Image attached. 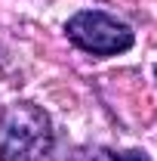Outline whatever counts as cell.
I'll return each instance as SVG.
<instances>
[{
  "label": "cell",
  "mask_w": 157,
  "mask_h": 161,
  "mask_svg": "<svg viewBox=\"0 0 157 161\" xmlns=\"http://www.w3.org/2000/svg\"><path fill=\"white\" fill-rule=\"evenodd\" d=\"M56 133L49 115L28 99L0 112V161H53Z\"/></svg>",
  "instance_id": "6da1fadb"
},
{
  "label": "cell",
  "mask_w": 157,
  "mask_h": 161,
  "mask_svg": "<svg viewBox=\"0 0 157 161\" xmlns=\"http://www.w3.org/2000/svg\"><path fill=\"white\" fill-rule=\"evenodd\" d=\"M68 161H151L142 149H108V146H83L74 149Z\"/></svg>",
  "instance_id": "3957f363"
},
{
  "label": "cell",
  "mask_w": 157,
  "mask_h": 161,
  "mask_svg": "<svg viewBox=\"0 0 157 161\" xmlns=\"http://www.w3.org/2000/svg\"><path fill=\"white\" fill-rule=\"evenodd\" d=\"M154 78H157V65H154Z\"/></svg>",
  "instance_id": "277c9868"
},
{
  "label": "cell",
  "mask_w": 157,
  "mask_h": 161,
  "mask_svg": "<svg viewBox=\"0 0 157 161\" xmlns=\"http://www.w3.org/2000/svg\"><path fill=\"white\" fill-rule=\"evenodd\" d=\"M65 34L68 40L83 50V53H93V56H120L133 47V28L126 22L114 19L102 9H80L71 19L65 22Z\"/></svg>",
  "instance_id": "7a4b0ae2"
}]
</instances>
